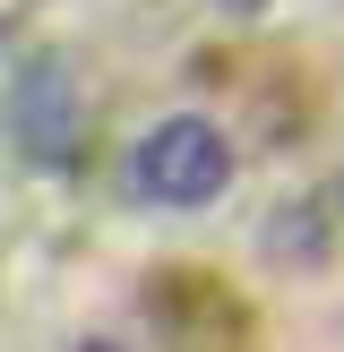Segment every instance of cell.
I'll list each match as a JSON object with an SVG mask.
<instances>
[{
	"label": "cell",
	"instance_id": "obj_1",
	"mask_svg": "<svg viewBox=\"0 0 344 352\" xmlns=\"http://www.w3.org/2000/svg\"><path fill=\"white\" fill-rule=\"evenodd\" d=\"M0 129H9L17 164L34 172H78L86 164V86L69 52H26L0 86Z\"/></svg>",
	"mask_w": 344,
	"mask_h": 352
},
{
	"label": "cell",
	"instance_id": "obj_2",
	"mask_svg": "<svg viewBox=\"0 0 344 352\" xmlns=\"http://www.w3.org/2000/svg\"><path fill=\"white\" fill-rule=\"evenodd\" d=\"M233 172H241L233 138L215 120L206 112H172V120H155L129 146V198H147V206H215L233 189Z\"/></svg>",
	"mask_w": 344,
	"mask_h": 352
},
{
	"label": "cell",
	"instance_id": "obj_3",
	"mask_svg": "<svg viewBox=\"0 0 344 352\" xmlns=\"http://www.w3.org/2000/svg\"><path fill=\"white\" fill-rule=\"evenodd\" d=\"M258 250L284 258V267H319V258H327V198H284V206H267Z\"/></svg>",
	"mask_w": 344,
	"mask_h": 352
},
{
	"label": "cell",
	"instance_id": "obj_4",
	"mask_svg": "<svg viewBox=\"0 0 344 352\" xmlns=\"http://www.w3.org/2000/svg\"><path fill=\"white\" fill-rule=\"evenodd\" d=\"M206 9H224V17H258L267 0H206Z\"/></svg>",
	"mask_w": 344,
	"mask_h": 352
},
{
	"label": "cell",
	"instance_id": "obj_5",
	"mask_svg": "<svg viewBox=\"0 0 344 352\" xmlns=\"http://www.w3.org/2000/svg\"><path fill=\"white\" fill-rule=\"evenodd\" d=\"M69 352H129V344H112V336H78Z\"/></svg>",
	"mask_w": 344,
	"mask_h": 352
},
{
	"label": "cell",
	"instance_id": "obj_6",
	"mask_svg": "<svg viewBox=\"0 0 344 352\" xmlns=\"http://www.w3.org/2000/svg\"><path fill=\"white\" fill-rule=\"evenodd\" d=\"M327 215H336V223H344V172H336V189H327Z\"/></svg>",
	"mask_w": 344,
	"mask_h": 352
},
{
	"label": "cell",
	"instance_id": "obj_7",
	"mask_svg": "<svg viewBox=\"0 0 344 352\" xmlns=\"http://www.w3.org/2000/svg\"><path fill=\"white\" fill-rule=\"evenodd\" d=\"M0 34H9V26H0Z\"/></svg>",
	"mask_w": 344,
	"mask_h": 352
}]
</instances>
